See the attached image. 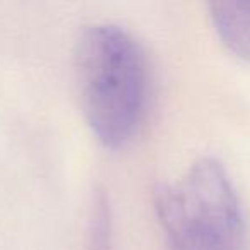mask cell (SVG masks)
Listing matches in <instances>:
<instances>
[{"label": "cell", "instance_id": "6da1fadb", "mask_svg": "<svg viewBox=\"0 0 250 250\" xmlns=\"http://www.w3.org/2000/svg\"><path fill=\"white\" fill-rule=\"evenodd\" d=\"M74 77L96 139L111 149L130 143L149 96L147 60L139 42L117 24L86 26L74 46Z\"/></svg>", "mask_w": 250, "mask_h": 250}, {"label": "cell", "instance_id": "7a4b0ae2", "mask_svg": "<svg viewBox=\"0 0 250 250\" xmlns=\"http://www.w3.org/2000/svg\"><path fill=\"white\" fill-rule=\"evenodd\" d=\"M168 250H249L245 214L225 165L201 158L154 190Z\"/></svg>", "mask_w": 250, "mask_h": 250}, {"label": "cell", "instance_id": "3957f363", "mask_svg": "<svg viewBox=\"0 0 250 250\" xmlns=\"http://www.w3.org/2000/svg\"><path fill=\"white\" fill-rule=\"evenodd\" d=\"M209 12L223 45L250 62V2H212Z\"/></svg>", "mask_w": 250, "mask_h": 250}, {"label": "cell", "instance_id": "277c9868", "mask_svg": "<svg viewBox=\"0 0 250 250\" xmlns=\"http://www.w3.org/2000/svg\"><path fill=\"white\" fill-rule=\"evenodd\" d=\"M113 242V216L110 197L104 188L93 192L87 225V250H111Z\"/></svg>", "mask_w": 250, "mask_h": 250}]
</instances>
